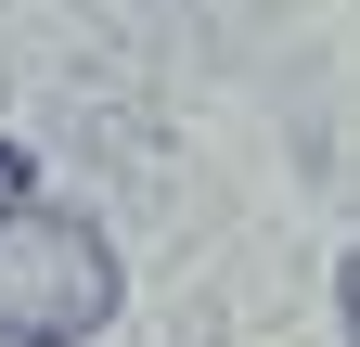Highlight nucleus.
<instances>
[{
	"instance_id": "f03ea898",
	"label": "nucleus",
	"mask_w": 360,
	"mask_h": 347,
	"mask_svg": "<svg viewBox=\"0 0 360 347\" xmlns=\"http://www.w3.org/2000/svg\"><path fill=\"white\" fill-rule=\"evenodd\" d=\"M26 193H39V181H26V155H13V142H0V219H13V206H26Z\"/></svg>"
},
{
	"instance_id": "7ed1b4c3",
	"label": "nucleus",
	"mask_w": 360,
	"mask_h": 347,
	"mask_svg": "<svg viewBox=\"0 0 360 347\" xmlns=\"http://www.w3.org/2000/svg\"><path fill=\"white\" fill-rule=\"evenodd\" d=\"M347 347H360V257H347Z\"/></svg>"
},
{
	"instance_id": "f257e3e1",
	"label": "nucleus",
	"mask_w": 360,
	"mask_h": 347,
	"mask_svg": "<svg viewBox=\"0 0 360 347\" xmlns=\"http://www.w3.org/2000/svg\"><path fill=\"white\" fill-rule=\"evenodd\" d=\"M116 322V244L65 206L0 219V347H77Z\"/></svg>"
}]
</instances>
